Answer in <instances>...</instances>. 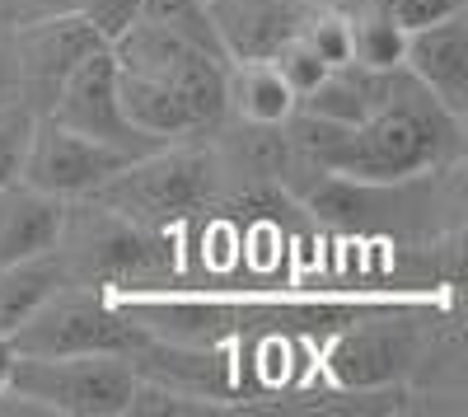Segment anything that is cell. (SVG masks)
<instances>
[{
	"label": "cell",
	"instance_id": "4fadbf2b",
	"mask_svg": "<svg viewBox=\"0 0 468 417\" xmlns=\"http://www.w3.org/2000/svg\"><path fill=\"white\" fill-rule=\"evenodd\" d=\"M399 75H403V66L399 70H370L361 61H342V66H328V75L309 94H300L295 108L309 112V118L337 123V127H356L394 94Z\"/></svg>",
	"mask_w": 468,
	"mask_h": 417
},
{
	"label": "cell",
	"instance_id": "7a4b0ae2",
	"mask_svg": "<svg viewBox=\"0 0 468 417\" xmlns=\"http://www.w3.org/2000/svg\"><path fill=\"white\" fill-rule=\"evenodd\" d=\"M117 99L122 112L160 141H211L225 127V66L220 57L154 28L150 19H132L117 37H108Z\"/></svg>",
	"mask_w": 468,
	"mask_h": 417
},
{
	"label": "cell",
	"instance_id": "277c9868",
	"mask_svg": "<svg viewBox=\"0 0 468 417\" xmlns=\"http://www.w3.org/2000/svg\"><path fill=\"white\" fill-rule=\"evenodd\" d=\"M216 187H220L216 150H207V141H174L165 150H154V155L132 160L90 198L117 216H127L132 225L169 235V225L211 207Z\"/></svg>",
	"mask_w": 468,
	"mask_h": 417
},
{
	"label": "cell",
	"instance_id": "e0dca14e",
	"mask_svg": "<svg viewBox=\"0 0 468 417\" xmlns=\"http://www.w3.org/2000/svg\"><path fill=\"white\" fill-rule=\"evenodd\" d=\"M346 24H351V61H361L370 70H399L403 52H408V33L366 5H346Z\"/></svg>",
	"mask_w": 468,
	"mask_h": 417
},
{
	"label": "cell",
	"instance_id": "52a82bcc",
	"mask_svg": "<svg viewBox=\"0 0 468 417\" xmlns=\"http://www.w3.org/2000/svg\"><path fill=\"white\" fill-rule=\"evenodd\" d=\"M48 118L61 123V127H70V132H80V136H90V141H103V145H112V150H127V155H136V160H141V155H154V150L169 145V141H160V136L141 132L127 112H122V99H117V70H112L108 43L94 48V52L61 80L57 99L48 103Z\"/></svg>",
	"mask_w": 468,
	"mask_h": 417
},
{
	"label": "cell",
	"instance_id": "5b68a950",
	"mask_svg": "<svg viewBox=\"0 0 468 417\" xmlns=\"http://www.w3.org/2000/svg\"><path fill=\"white\" fill-rule=\"evenodd\" d=\"M10 343L15 357H80V352L141 357L150 348V333L127 315V305L108 300L99 286L66 282L24 324L10 328Z\"/></svg>",
	"mask_w": 468,
	"mask_h": 417
},
{
	"label": "cell",
	"instance_id": "ac0fdd59",
	"mask_svg": "<svg viewBox=\"0 0 468 417\" xmlns=\"http://www.w3.org/2000/svg\"><path fill=\"white\" fill-rule=\"evenodd\" d=\"M136 15L150 19L154 28H165V33L183 37V43H192V48H202V52H211V57L225 61V48H220V37H216L207 0H141Z\"/></svg>",
	"mask_w": 468,
	"mask_h": 417
},
{
	"label": "cell",
	"instance_id": "8fae6325",
	"mask_svg": "<svg viewBox=\"0 0 468 417\" xmlns=\"http://www.w3.org/2000/svg\"><path fill=\"white\" fill-rule=\"evenodd\" d=\"M225 61H271L300 24L309 19V0H207Z\"/></svg>",
	"mask_w": 468,
	"mask_h": 417
},
{
	"label": "cell",
	"instance_id": "cb8c5ba5",
	"mask_svg": "<svg viewBox=\"0 0 468 417\" xmlns=\"http://www.w3.org/2000/svg\"><path fill=\"white\" fill-rule=\"evenodd\" d=\"M75 10H80L103 37H117L141 10V0H75Z\"/></svg>",
	"mask_w": 468,
	"mask_h": 417
},
{
	"label": "cell",
	"instance_id": "3957f363",
	"mask_svg": "<svg viewBox=\"0 0 468 417\" xmlns=\"http://www.w3.org/2000/svg\"><path fill=\"white\" fill-rule=\"evenodd\" d=\"M61 273L75 286H150L174 273V244L165 230H145L127 216L108 211L94 198L66 202L61 235L52 244Z\"/></svg>",
	"mask_w": 468,
	"mask_h": 417
},
{
	"label": "cell",
	"instance_id": "5bb4252c",
	"mask_svg": "<svg viewBox=\"0 0 468 417\" xmlns=\"http://www.w3.org/2000/svg\"><path fill=\"white\" fill-rule=\"evenodd\" d=\"M66 202L24 178L0 183V268L33 253H48L61 235Z\"/></svg>",
	"mask_w": 468,
	"mask_h": 417
},
{
	"label": "cell",
	"instance_id": "603a6c76",
	"mask_svg": "<svg viewBox=\"0 0 468 417\" xmlns=\"http://www.w3.org/2000/svg\"><path fill=\"white\" fill-rule=\"evenodd\" d=\"M271 61H277L282 80L295 90V99H300V94H309V90H314V85L324 80V75H328V61H324L314 48H304L300 37H291V43H286L277 57H271Z\"/></svg>",
	"mask_w": 468,
	"mask_h": 417
},
{
	"label": "cell",
	"instance_id": "9a60e30c",
	"mask_svg": "<svg viewBox=\"0 0 468 417\" xmlns=\"http://www.w3.org/2000/svg\"><path fill=\"white\" fill-rule=\"evenodd\" d=\"M295 112V90L282 80L277 61H229L225 66V123L282 127Z\"/></svg>",
	"mask_w": 468,
	"mask_h": 417
},
{
	"label": "cell",
	"instance_id": "ffe728a7",
	"mask_svg": "<svg viewBox=\"0 0 468 417\" xmlns=\"http://www.w3.org/2000/svg\"><path fill=\"white\" fill-rule=\"evenodd\" d=\"M351 5H366L384 19H394L403 33H417V28H431L450 15H463L468 0H351Z\"/></svg>",
	"mask_w": 468,
	"mask_h": 417
},
{
	"label": "cell",
	"instance_id": "44dd1931",
	"mask_svg": "<svg viewBox=\"0 0 468 417\" xmlns=\"http://www.w3.org/2000/svg\"><path fill=\"white\" fill-rule=\"evenodd\" d=\"M37 112L24 103H0V183L19 178L24 150H28V132H33Z\"/></svg>",
	"mask_w": 468,
	"mask_h": 417
},
{
	"label": "cell",
	"instance_id": "6da1fadb",
	"mask_svg": "<svg viewBox=\"0 0 468 417\" xmlns=\"http://www.w3.org/2000/svg\"><path fill=\"white\" fill-rule=\"evenodd\" d=\"M282 132L304 165L351 183H408L463 160V118L445 112L408 70L394 94L356 127H337L295 108Z\"/></svg>",
	"mask_w": 468,
	"mask_h": 417
},
{
	"label": "cell",
	"instance_id": "d6986e66",
	"mask_svg": "<svg viewBox=\"0 0 468 417\" xmlns=\"http://www.w3.org/2000/svg\"><path fill=\"white\" fill-rule=\"evenodd\" d=\"M295 37H300L304 48H314L328 66L351 61V24H346V10H319V5H314Z\"/></svg>",
	"mask_w": 468,
	"mask_h": 417
},
{
	"label": "cell",
	"instance_id": "2e32d148",
	"mask_svg": "<svg viewBox=\"0 0 468 417\" xmlns=\"http://www.w3.org/2000/svg\"><path fill=\"white\" fill-rule=\"evenodd\" d=\"M61 286H66V273H61V258L52 249L19 258V262H5V268H0V333L24 324Z\"/></svg>",
	"mask_w": 468,
	"mask_h": 417
},
{
	"label": "cell",
	"instance_id": "484cf974",
	"mask_svg": "<svg viewBox=\"0 0 468 417\" xmlns=\"http://www.w3.org/2000/svg\"><path fill=\"white\" fill-rule=\"evenodd\" d=\"M10 366H15V343H10V333H0V390L10 385Z\"/></svg>",
	"mask_w": 468,
	"mask_h": 417
},
{
	"label": "cell",
	"instance_id": "4316f807",
	"mask_svg": "<svg viewBox=\"0 0 468 417\" xmlns=\"http://www.w3.org/2000/svg\"><path fill=\"white\" fill-rule=\"evenodd\" d=\"M309 5H319V10H346L351 0H309Z\"/></svg>",
	"mask_w": 468,
	"mask_h": 417
},
{
	"label": "cell",
	"instance_id": "7402d4cb",
	"mask_svg": "<svg viewBox=\"0 0 468 417\" xmlns=\"http://www.w3.org/2000/svg\"><path fill=\"white\" fill-rule=\"evenodd\" d=\"M253 380L262 390H286L291 385V375H295V343L286 333H267L262 343L253 348Z\"/></svg>",
	"mask_w": 468,
	"mask_h": 417
},
{
	"label": "cell",
	"instance_id": "d4e9b609",
	"mask_svg": "<svg viewBox=\"0 0 468 417\" xmlns=\"http://www.w3.org/2000/svg\"><path fill=\"white\" fill-rule=\"evenodd\" d=\"M0 103H19V66H15L10 24H0Z\"/></svg>",
	"mask_w": 468,
	"mask_h": 417
},
{
	"label": "cell",
	"instance_id": "ba28073f",
	"mask_svg": "<svg viewBox=\"0 0 468 417\" xmlns=\"http://www.w3.org/2000/svg\"><path fill=\"white\" fill-rule=\"evenodd\" d=\"M10 43H15V66H19V103L33 112H48L61 80L94 48H103L108 37L80 10H48V15L10 24Z\"/></svg>",
	"mask_w": 468,
	"mask_h": 417
},
{
	"label": "cell",
	"instance_id": "7c38bea8",
	"mask_svg": "<svg viewBox=\"0 0 468 417\" xmlns=\"http://www.w3.org/2000/svg\"><path fill=\"white\" fill-rule=\"evenodd\" d=\"M403 70L431 94L445 112L468 123V10L431 28L408 33Z\"/></svg>",
	"mask_w": 468,
	"mask_h": 417
},
{
	"label": "cell",
	"instance_id": "8992f818",
	"mask_svg": "<svg viewBox=\"0 0 468 417\" xmlns=\"http://www.w3.org/2000/svg\"><path fill=\"white\" fill-rule=\"evenodd\" d=\"M141 370L117 352H80V357H15L10 385L15 394L43 403L66 417H122Z\"/></svg>",
	"mask_w": 468,
	"mask_h": 417
},
{
	"label": "cell",
	"instance_id": "30bf717a",
	"mask_svg": "<svg viewBox=\"0 0 468 417\" xmlns=\"http://www.w3.org/2000/svg\"><path fill=\"white\" fill-rule=\"evenodd\" d=\"M417 361H421V333L394 319L351 324L328 352V366L346 390H394Z\"/></svg>",
	"mask_w": 468,
	"mask_h": 417
},
{
	"label": "cell",
	"instance_id": "9c48e42d",
	"mask_svg": "<svg viewBox=\"0 0 468 417\" xmlns=\"http://www.w3.org/2000/svg\"><path fill=\"white\" fill-rule=\"evenodd\" d=\"M136 155L127 150H112L103 141H90L80 132H70L61 123H52L48 112L33 118V132H28V150H24V165H19V178L43 187V193L61 198V202H75V198H90L99 187L122 174Z\"/></svg>",
	"mask_w": 468,
	"mask_h": 417
}]
</instances>
